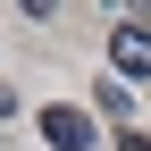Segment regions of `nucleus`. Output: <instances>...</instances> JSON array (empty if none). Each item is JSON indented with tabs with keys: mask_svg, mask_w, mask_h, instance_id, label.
<instances>
[{
	"mask_svg": "<svg viewBox=\"0 0 151 151\" xmlns=\"http://www.w3.org/2000/svg\"><path fill=\"white\" fill-rule=\"evenodd\" d=\"M109 76H151V17L134 9V17H118V34H109Z\"/></svg>",
	"mask_w": 151,
	"mask_h": 151,
	"instance_id": "obj_1",
	"label": "nucleus"
},
{
	"mask_svg": "<svg viewBox=\"0 0 151 151\" xmlns=\"http://www.w3.org/2000/svg\"><path fill=\"white\" fill-rule=\"evenodd\" d=\"M42 143H50V151H92V118L67 109V101H50V109H42Z\"/></svg>",
	"mask_w": 151,
	"mask_h": 151,
	"instance_id": "obj_2",
	"label": "nucleus"
},
{
	"mask_svg": "<svg viewBox=\"0 0 151 151\" xmlns=\"http://www.w3.org/2000/svg\"><path fill=\"white\" fill-rule=\"evenodd\" d=\"M92 101H101V118L118 126V134L134 126V84H126V76H101V84H92Z\"/></svg>",
	"mask_w": 151,
	"mask_h": 151,
	"instance_id": "obj_3",
	"label": "nucleus"
},
{
	"mask_svg": "<svg viewBox=\"0 0 151 151\" xmlns=\"http://www.w3.org/2000/svg\"><path fill=\"white\" fill-rule=\"evenodd\" d=\"M118 151H151V134H134V126H126V134H118Z\"/></svg>",
	"mask_w": 151,
	"mask_h": 151,
	"instance_id": "obj_4",
	"label": "nucleus"
},
{
	"mask_svg": "<svg viewBox=\"0 0 151 151\" xmlns=\"http://www.w3.org/2000/svg\"><path fill=\"white\" fill-rule=\"evenodd\" d=\"M9 118H17V92H9V84H0V126H9Z\"/></svg>",
	"mask_w": 151,
	"mask_h": 151,
	"instance_id": "obj_5",
	"label": "nucleus"
}]
</instances>
